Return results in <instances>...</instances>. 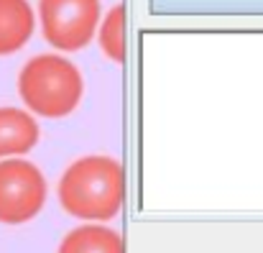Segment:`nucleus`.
I'll list each match as a JSON object with an SVG mask.
<instances>
[{"label": "nucleus", "mask_w": 263, "mask_h": 253, "mask_svg": "<svg viewBox=\"0 0 263 253\" xmlns=\"http://www.w3.org/2000/svg\"><path fill=\"white\" fill-rule=\"evenodd\" d=\"M57 194L62 207L80 220H112L125 200V171L112 156L89 154L62 174Z\"/></svg>", "instance_id": "1"}, {"label": "nucleus", "mask_w": 263, "mask_h": 253, "mask_svg": "<svg viewBox=\"0 0 263 253\" xmlns=\"http://www.w3.org/2000/svg\"><path fill=\"white\" fill-rule=\"evenodd\" d=\"M85 92L80 69L59 54L28 59L18 75V95L26 107L41 118H64L74 113Z\"/></svg>", "instance_id": "2"}, {"label": "nucleus", "mask_w": 263, "mask_h": 253, "mask_svg": "<svg viewBox=\"0 0 263 253\" xmlns=\"http://www.w3.org/2000/svg\"><path fill=\"white\" fill-rule=\"evenodd\" d=\"M39 21L57 51H80L95 39L100 0H39Z\"/></svg>", "instance_id": "3"}, {"label": "nucleus", "mask_w": 263, "mask_h": 253, "mask_svg": "<svg viewBox=\"0 0 263 253\" xmlns=\"http://www.w3.org/2000/svg\"><path fill=\"white\" fill-rule=\"evenodd\" d=\"M46 202V179L26 159L0 161V223L21 225L33 220Z\"/></svg>", "instance_id": "4"}, {"label": "nucleus", "mask_w": 263, "mask_h": 253, "mask_svg": "<svg viewBox=\"0 0 263 253\" xmlns=\"http://www.w3.org/2000/svg\"><path fill=\"white\" fill-rule=\"evenodd\" d=\"M33 8L28 0H0V57H8L33 36Z\"/></svg>", "instance_id": "5"}, {"label": "nucleus", "mask_w": 263, "mask_h": 253, "mask_svg": "<svg viewBox=\"0 0 263 253\" xmlns=\"http://www.w3.org/2000/svg\"><path fill=\"white\" fill-rule=\"evenodd\" d=\"M39 143V125L31 113L0 107V159L28 154Z\"/></svg>", "instance_id": "6"}, {"label": "nucleus", "mask_w": 263, "mask_h": 253, "mask_svg": "<svg viewBox=\"0 0 263 253\" xmlns=\"http://www.w3.org/2000/svg\"><path fill=\"white\" fill-rule=\"evenodd\" d=\"M57 253H125L120 233L102 225H82L64 236Z\"/></svg>", "instance_id": "7"}, {"label": "nucleus", "mask_w": 263, "mask_h": 253, "mask_svg": "<svg viewBox=\"0 0 263 253\" xmlns=\"http://www.w3.org/2000/svg\"><path fill=\"white\" fill-rule=\"evenodd\" d=\"M97 39H100V46L107 59H112L118 64L125 62V8L123 5H115L107 13L102 28L97 31Z\"/></svg>", "instance_id": "8"}]
</instances>
